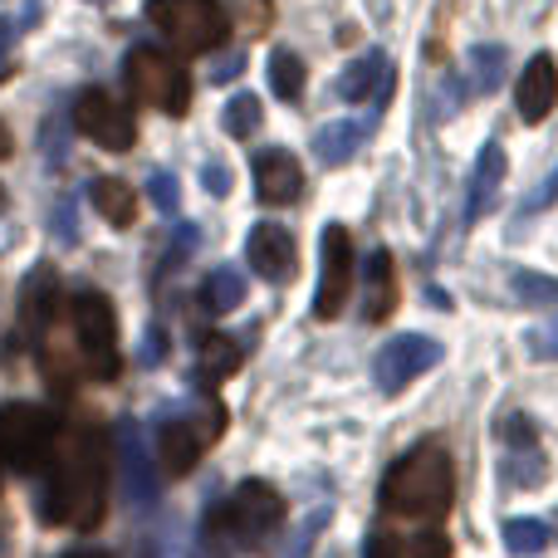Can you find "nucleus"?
Listing matches in <instances>:
<instances>
[{
    "label": "nucleus",
    "instance_id": "nucleus-14",
    "mask_svg": "<svg viewBox=\"0 0 558 558\" xmlns=\"http://www.w3.org/2000/svg\"><path fill=\"white\" fill-rule=\"evenodd\" d=\"M245 260L255 265V275L270 279V284H289L294 279V265H299V251H294V235L284 231V226L265 221L251 231V241H245Z\"/></svg>",
    "mask_w": 558,
    "mask_h": 558
},
{
    "label": "nucleus",
    "instance_id": "nucleus-3",
    "mask_svg": "<svg viewBox=\"0 0 558 558\" xmlns=\"http://www.w3.org/2000/svg\"><path fill=\"white\" fill-rule=\"evenodd\" d=\"M284 530V495L265 481H241L202 524V544L221 558L231 554H260Z\"/></svg>",
    "mask_w": 558,
    "mask_h": 558
},
{
    "label": "nucleus",
    "instance_id": "nucleus-8",
    "mask_svg": "<svg viewBox=\"0 0 558 558\" xmlns=\"http://www.w3.org/2000/svg\"><path fill=\"white\" fill-rule=\"evenodd\" d=\"M59 416L35 402H10L0 407V465L10 471H39L54 451Z\"/></svg>",
    "mask_w": 558,
    "mask_h": 558
},
{
    "label": "nucleus",
    "instance_id": "nucleus-23",
    "mask_svg": "<svg viewBox=\"0 0 558 558\" xmlns=\"http://www.w3.org/2000/svg\"><path fill=\"white\" fill-rule=\"evenodd\" d=\"M88 202H94V211L104 216L108 226H118V231H128V226L137 221V192L128 182H118V177L88 182Z\"/></svg>",
    "mask_w": 558,
    "mask_h": 558
},
{
    "label": "nucleus",
    "instance_id": "nucleus-18",
    "mask_svg": "<svg viewBox=\"0 0 558 558\" xmlns=\"http://www.w3.org/2000/svg\"><path fill=\"white\" fill-rule=\"evenodd\" d=\"M514 104H520L524 123H544V118L554 113V104H558V64H554V54H534L530 64H524Z\"/></svg>",
    "mask_w": 558,
    "mask_h": 558
},
{
    "label": "nucleus",
    "instance_id": "nucleus-5",
    "mask_svg": "<svg viewBox=\"0 0 558 558\" xmlns=\"http://www.w3.org/2000/svg\"><path fill=\"white\" fill-rule=\"evenodd\" d=\"M123 78H128V94L143 108H157V113H167V118H182L186 108H192V74H186L182 59H172L167 49L137 45L133 54L123 59Z\"/></svg>",
    "mask_w": 558,
    "mask_h": 558
},
{
    "label": "nucleus",
    "instance_id": "nucleus-30",
    "mask_svg": "<svg viewBox=\"0 0 558 558\" xmlns=\"http://www.w3.org/2000/svg\"><path fill=\"white\" fill-rule=\"evenodd\" d=\"M510 289L524 299L530 308H558V279H544V275H530L520 270L510 279Z\"/></svg>",
    "mask_w": 558,
    "mask_h": 558
},
{
    "label": "nucleus",
    "instance_id": "nucleus-26",
    "mask_svg": "<svg viewBox=\"0 0 558 558\" xmlns=\"http://www.w3.org/2000/svg\"><path fill=\"white\" fill-rule=\"evenodd\" d=\"M505 549L514 558H534L549 549V524L544 520H505Z\"/></svg>",
    "mask_w": 558,
    "mask_h": 558
},
{
    "label": "nucleus",
    "instance_id": "nucleus-20",
    "mask_svg": "<svg viewBox=\"0 0 558 558\" xmlns=\"http://www.w3.org/2000/svg\"><path fill=\"white\" fill-rule=\"evenodd\" d=\"M392 308H397V265L387 251H373L363 265V318L383 324Z\"/></svg>",
    "mask_w": 558,
    "mask_h": 558
},
{
    "label": "nucleus",
    "instance_id": "nucleus-24",
    "mask_svg": "<svg viewBox=\"0 0 558 558\" xmlns=\"http://www.w3.org/2000/svg\"><path fill=\"white\" fill-rule=\"evenodd\" d=\"M235 367H241V343L226 333H206L202 343H196V377H202L206 387H216L221 377H231Z\"/></svg>",
    "mask_w": 558,
    "mask_h": 558
},
{
    "label": "nucleus",
    "instance_id": "nucleus-1",
    "mask_svg": "<svg viewBox=\"0 0 558 558\" xmlns=\"http://www.w3.org/2000/svg\"><path fill=\"white\" fill-rule=\"evenodd\" d=\"M104 510H108V432L104 426H78L64 441L59 461L49 465L39 514H45V524L98 530Z\"/></svg>",
    "mask_w": 558,
    "mask_h": 558
},
{
    "label": "nucleus",
    "instance_id": "nucleus-35",
    "mask_svg": "<svg viewBox=\"0 0 558 558\" xmlns=\"http://www.w3.org/2000/svg\"><path fill=\"white\" fill-rule=\"evenodd\" d=\"M524 343H530L534 357H549V363H554V357H558V308H554L549 324H539L530 338H524Z\"/></svg>",
    "mask_w": 558,
    "mask_h": 558
},
{
    "label": "nucleus",
    "instance_id": "nucleus-41",
    "mask_svg": "<svg viewBox=\"0 0 558 558\" xmlns=\"http://www.w3.org/2000/svg\"><path fill=\"white\" fill-rule=\"evenodd\" d=\"M45 162L49 167H64V137H59V123L45 128Z\"/></svg>",
    "mask_w": 558,
    "mask_h": 558
},
{
    "label": "nucleus",
    "instance_id": "nucleus-25",
    "mask_svg": "<svg viewBox=\"0 0 558 558\" xmlns=\"http://www.w3.org/2000/svg\"><path fill=\"white\" fill-rule=\"evenodd\" d=\"M202 304L206 314H231V308L245 304V275L235 265H216L202 284Z\"/></svg>",
    "mask_w": 558,
    "mask_h": 558
},
{
    "label": "nucleus",
    "instance_id": "nucleus-40",
    "mask_svg": "<svg viewBox=\"0 0 558 558\" xmlns=\"http://www.w3.org/2000/svg\"><path fill=\"white\" fill-rule=\"evenodd\" d=\"M241 69H245V54H241V49H231V54L211 69V78H216V84H231V78H241Z\"/></svg>",
    "mask_w": 558,
    "mask_h": 558
},
{
    "label": "nucleus",
    "instance_id": "nucleus-36",
    "mask_svg": "<svg viewBox=\"0 0 558 558\" xmlns=\"http://www.w3.org/2000/svg\"><path fill=\"white\" fill-rule=\"evenodd\" d=\"M54 241L59 245H74L78 241V216H74V202H69V196L54 206Z\"/></svg>",
    "mask_w": 558,
    "mask_h": 558
},
{
    "label": "nucleus",
    "instance_id": "nucleus-38",
    "mask_svg": "<svg viewBox=\"0 0 558 558\" xmlns=\"http://www.w3.org/2000/svg\"><path fill=\"white\" fill-rule=\"evenodd\" d=\"M549 202H558V167H554L549 177H544V186H539V192H534V196H524V211H544V206H549Z\"/></svg>",
    "mask_w": 558,
    "mask_h": 558
},
{
    "label": "nucleus",
    "instance_id": "nucleus-44",
    "mask_svg": "<svg viewBox=\"0 0 558 558\" xmlns=\"http://www.w3.org/2000/svg\"><path fill=\"white\" fill-rule=\"evenodd\" d=\"M5 544H10V530H5V520H0V554H5Z\"/></svg>",
    "mask_w": 558,
    "mask_h": 558
},
{
    "label": "nucleus",
    "instance_id": "nucleus-13",
    "mask_svg": "<svg viewBox=\"0 0 558 558\" xmlns=\"http://www.w3.org/2000/svg\"><path fill=\"white\" fill-rule=\"evenodd\" d=\"M505 441V481L510 485H539L544 481V446L530 416H505L500 422Z\"/></svg>",
    "mask_w": 558,
    "mask_h": 558
},
{
    "label": "nucleus",
    "instance_id": "nucleus-22",
    "mask_svg": "<svg viewBox=\"0 0 558 558\" xmlns=\"http://www.w3.org/2000/svg\"><path fill=\"white\" fill-rule=\"evenodd\" d=\"M363 143H367V123H357V118H338V123H328V128L314 133V157L324 167H343V162H353Z\"/></svg>",
    "mask_w": 558,
    "mask_h": 558
},
{
    "label": "nucleus",
    "instance_id": "nucleus-39",
    "mask_svg": "<svg viewBox=\"0 0 558 558\" xmlns=\"http://www.w3.org/2000/svg\"><path fill=\"white\" fill-rule=\"evenodd\" d=\"M15 35H20V25H15V20H0V78L10 74V54H15Z\"/></svg>",
    "mask_w": 558,
    "mask_h": 558
},
{
    "label": "nucleus",
    "instance_id": "nucleus-11",
    "mask_svg": "<svg viewBox=\"0 0 558 558\" xmlns=\"http://www.w3.org/2000/svg\"><path fill=\"white\" fill-rule=\"evenodd\" d=\"M318 294H314V314L318 318H338L348 304V289H353V241H348V226H324V241H318Z\"/></svg>",
    "mask_w": 558,
    "mask_h": 558
},
{
    "label": "nucleus",
    "instance_id": "nucleus-2",
    "mask_svg": "<svg viewBox=\"0 0 558 558\" xmlns=\"http://www.w3.org/2000/svg\"><path fill=\"white\" fill-rule=\"evenodd\" d=\"M387 514L397 520H446L456 500V465L441 441H416L407 456H397L392 471L377 490Z\"/></svg>",
    "mask_w": 558,
    "mask_h": 558
},
{
    "label": "nucleus",
    "instance_id": "nucleus-37",
    "mask_svg": "<svg viewBox=\"0 0 558 558\" xmlns=\"http://www.w3.org/2000/svg\"><path fill=\"white\" fill-rule=\"evenodd\" d=\"M202 182H206V192H211V196H231V167H226V162H206Z\"/></svg>",
    "mask_w": 558,
    "mask_h": 558
},
{
    "label": "nucleus",
    "instance_id": "nucleus-32",
    "mask_svg": "<svg viewBox=\"0 0 558 558\" xmlns=\"http://www.w3.org/2000/svg\"><path fill=\"white\" fill-rule=\"evenodd\" d=\"M147 196H153V206L162 216H177V202H182V192H177V177L172 172H153V177H147Z\"/></svg>",
    "mask_w": 558,
    "mask_h": 558
},
{
    "label": "nucleus",
    "instance_id": "nucleus-19",
    "mask_svg": "<svg viewBox=\"0 0 558 558\" xmlns=\"http://www.w3.org/2000/svg\"><path fill=\"white\" fill-rule=\"evenodd\" d=\"M500 186H505V147L500 143H485L481 157H475V172H471V202H465V221H481L495 202H500Z\"/></svg>",
    "mask_w": 558,
    "mask_h": 558
},
{
    "label": "nucleus",
    "instance_id": "nucleus-16",
    "mask_svg": "<svg viewBox=\"0 0 558 558\" xmlns=\"http://www.w3.org/2000/svg\"><path fill=\"white\" fill-rule=\"evenodd\" d=\"M54 314H59V279L49 265H35L25 275V284H20V333L39 343L45 328L54 324Z\"/></svg>",
    "mask_w": 558,
    "mask_h": 558
},
{
    "label": "nucleus",
    "instance_id": "nucleus-7",
    "mask_svg": "<svg viewBox=\"0 0 558 558\" xmlns=\"http://www.w3.org/2000/svg\"><path fill=\"white\" fill-rule=\"evenodd\" d=\"M147 20L182 54H206V49L226 45V35H231V20H226L221 0H147Z\"/></svg>",
    "mask_w": 558,
    "mask_h": 558
},
{
    "label": "nucleus",
    "instance_id": "nucleus-9",
    "mask_svg": "<svg viewBox=\"0 0 558 558\" xmlns=\"http://www.w3.org/2000/svg\"><path fill=\"white\" fill-rule=\"evenodd\" d=\"M113 456H118V481H123V500L133 510H153L157 505V465H153V446L143 436V422L123 416L113 426Z\"/></svg>",
    "mask_w": 558,
    "mask_h": 558
},
{
    "label": "nucleus",
    "instance_id": "nucleus-33",
    "mask_svg": "<svg viewBox=\"0 0 558 558\" xmlns=\"http://www.w3.org/2000/svg\"><path fill=\"white\" fill-rule=\"evenodd\" d=\"M202 245V231L196 226H177V235H172V251H167V260H162V275H172V270H182V260Z\"/></svg>",
    "mask_w": 558,
    "mask_h": 558
},
{
    "label": "nucleus",
    "instance_id": "nucleus-6",
    "mask_svg": "<svg viewBox=\"0 0 558 558\" xmlns=\"http://www.w3.org/2000/svg\"><path fill=\"white\" fill-rule=\"evenodd\" d=\"M69 318H74V338H78V363L94 383H113L118 377V314L98 289L69 299Z\"/></svg>",
    "mask_w": 558,
    "mask_h": 558
},
{
    "label": "nucleus",
    "instance_id": "nucleus-4",
    "mask_svg": "<svg viewBox=\"0 0 558 558\" xmlns=\"http://www.w3.org/2000/svg\"><path fill=\"white\" fill-rule=\"evenodd\" d=\"M221 432H226V407L216 397L211 402L182 407V412H167L157 422V471L172 475V481L177 475H192L196 461L221 441Z\"/></svg>",
    "mask_w": 558,
    "mask_h": 558
},
{
    "label": "nucleus",
    "instance_id": "nucleus-17",
    "mask_svg": "<svg viewBox=\"0 0 558 558\" xmlns=\"http://www.w3.org/2000/svg\"><path fill=\"white\" fill-rule=\"evenodd\" d=\"M387 94H392V59L383 49H367L338 78V98H348V104H387Z\"/></svg>",
    "mask_w": 558,
    "mask_h": 558
},
{
    "label": "nucleus",
    "instance_id": "nucleus-10",
    "mask_svg": "<svg viewBox=\"0 0 558 558\" xmlns=\"http://www.w3.org/2000/svg\"><path fill=\"white\" fill-rule=\"evenodd\" d=\"M74 128L84 137H94L104 153H133V143H137L133 113L113 94H104V88H84L74 98Z\"/></svg>",
    "mask_w": 558,
    "mask_h": 558
},
{
    "label": "nucleus",
    "instance_id": "nucleus-34",
    "mask_svg": "<svg viewBox=\"0 0 558 558\" xmlns=\"http://www.w3.org/2000/svg\"><path fill=\"white\" fill-rule=\"evenodd\" d=\"M137 363H143V367H162V363H167V328H162V324H147Z\"/></svg>",
    "mask_w": 558,
    "mask_h": 558
},
{
    "label": "nucleus",
    "instance_id": "nucleus-31",
    "mask_svg": "<svg viewBox=\"0 0 558 558\" xmlns=\"http://www.w3.org/2000/svg\"><path fill=\"white\" fill-rule=\"evenodd\" d=\"M324 524H328V510H314L294 530V539H289V549L279 554V558H314V544H318V534H324Z\"/></svg>",
    "mask_w": 558,
    "mask_h": 558
},
{
    "label": "nucleus",
    "instance_id": "nucleus-28",
    "mask_svg": "<svg viewBox=\"0 0 558 558\" xmlns=\"http://www.w3.org/2000/svg\"><path fill=\"white\" fill-rule=\"evenodd\" d=\"M270 88L284 104H294V98L304 94V64H299L294 49H275L270 54Z\"/></svg>",
    "mask_w": 558,
    "mask_h": 558
},
{
    "label": "nucleus",
    "instance_id": "nucleus-43",
    "mask_svg": "<svg viewBox=\"0 0 558 558\" xmlns=\"http://www.w3.org/2000/svg\"><path fill=\"white\" fill-rule=\"evenodd\" d=\"M64 558H113V554H104V549H74V554H64Z\"/></svg>",
    "mask_w": 558,
    "mask_h": 558
},
{
    "label": "nucleus",
    "instance_id": "nucleus-15",
    "mask_svg": "<svg viewBox=\"0 0 558 558\" xmlns=\"http://www.w3.org/2000/svg\"><path fill=\"white\" fill-rule=\"evenodd\" d=\"M255 196L265 206H294L304 196V172L284 147H265L255 153Z\"/></svg>",
    "mask_w": 558,
    "mask_h": 558
},
{
    "label": "nucleus",
    "instance_id": "nucleus-27",
    "mask_svg": "<svg viewBox=\"0 0 558 558\" xmlns=\"http://www.w3.org/2000/svg\"><path fill=\"white\" fill-rule=\"evenodd\" d=\"M505 64H510L505 45H475L471 49V84L481 88V94H495L505 78Z\"/></svg>",
    "mask_w": 558,
    "mask_h": 558
},
{
    "label": "nucleus",
    "instance_id": "nucleus-29",
    "mask_svg": "<svg viewBox=\"0 0 558 558\" xmlns=\"http://www.w3.org/2000/svg\"><path fill=\"white\" fill-rule=\"evenodd\" d=\"M260 118H265L260 98H255V94H235L231 104H226L221 128H226V133H231V137H255V128H260Z\"/></svg>",
    "mask_w": 558,
    "mask_h": 558
},
{
    "label": "nucleus",
    "instance_id": "nucleus-12",
    "mask_svg": "<svg viewBox=\"0 0 558 558\" xmlns=\"http://www.w3.org/2000/svg\"><path fill=\"white\" fill-rule=\"evenodd\" d=\"M436 363H441V343H436V338L402 333V338H392V343H383V353H377V363H373V377H377V387L392 397Z\"/></svg>",
    "mask_w": 558,
    "mask_h": 558
},
{
    "label": "nucleus",
    "instance_id": "nucleus-21",
    "mask_svg": "<svg viewBox=\"0 0 558 558\" xmlns=\"http://www.w3.org/2000/svg\"><path fill=\"white\" fill-rule=\"evenodd\" d=\"M367 558H451V539L436 530H422V534L377 530L373 539H367Z\"/></svg>",
    "mask_w": 558,
    "mask_h": 558
},
{
    "label": "nucleus",
    "instance_id": "nucleus-42",
    "mask_svg": "<svg viewBox=\"0 0 558 558\" xmlns=\"http://www.w3.org/2000/svg\"><path fill=\"white\" fill-rule=\"evenodd\" d=\"M10 153H15V143H10V128L5 123H0V162H5V157Z\"/></svg>",
    "mask_w": 558,
    "mask_h": 558
}]
</instances>
